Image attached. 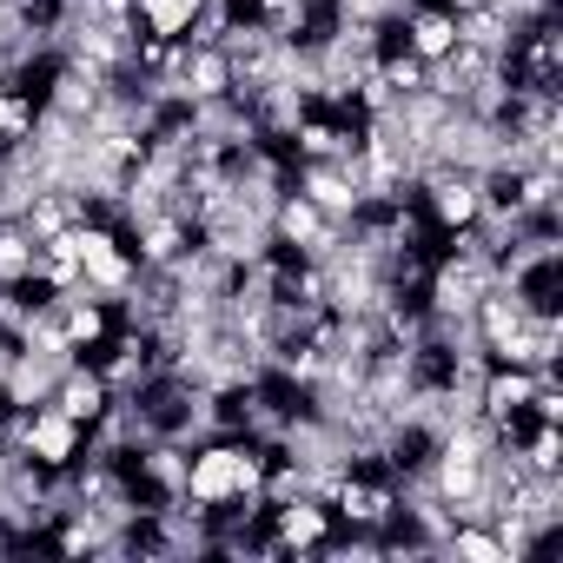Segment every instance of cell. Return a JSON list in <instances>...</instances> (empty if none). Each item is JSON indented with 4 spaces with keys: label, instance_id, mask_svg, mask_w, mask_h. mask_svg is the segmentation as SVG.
Segmentation results:
<instances>
[{
    "label": "cell",
    "instance_id": "6da1fadb",
    "mask_svg": "<svg viewBox=\"0 0 563 563\" xmlns=\"http://www.w3.org/2000/svg\"><path fill=\"white\" fill-rule=\"evenodd\" d=\"M258 477H265V444L258 438H199L186 444V497L219 510L258 504Z\"/></svg>",
    "mask_w": 563,
    "mask_h": 563
},
{
    "label": "cell",
    "instance_id": "7a4b0ae2",
    "mask_svg": "<svg viewBox=\"0 0 563 563\" xmlns=\"http://www.w3.org/2000/svg\"><path fill=\"white\" fill-rule=\"evenodd\" d=\"M265 517V537L278 556H319L325 537H332V510L319 497H286V504H258Z\"/></svg>",
    "mask_w": 563,
    "mask_h": 563
},
{
    "label": "cell",
    "instance_id": "3957f363",
    "mask_svg": "<svg viewBox=\"0 0 563 563\" xmlns=\"http://www.w3.org/2000/svg\"><path fill=\"white\" fill-rule=\"evenodd\" d=\"M292 186H299L325 219H339V225L365 206V192H358V179H352L345 159H299V166H292Z\"/></svg>",
    "mask_w": 563,
    "mask_h": 563
},
{
    "label": "cell",
    "instance_id": "277c9868",
    "mask_svg": "<svg viewBox=\"0 0 563 563\" xmlns=\"http://www.w3.org/2000/svg\"><path fill=\"white\" fill-rule=\"evenodd\" d=\"M54 411H67L74 424H100V411L113 405V391H107V378L87 365V358H74L67 372H60V385H54V398H47Z\"/></svg>",
    "mask_w": 563,
    "mask_h": 563
},
{
    "label": "cell",
    "instance_id": "5b68a950",
    "mask_svg": "<svg viewBox=\"0 0 563 563\" xmlns=\"http://www.w3.org/2000/svg\"><path fill=\"white\" fill-rule=\"evenodd\" d=\"M405 47L431 67V60H444L451 47H457V14L451 8H431V0H411L405 8Z\"/></svg>",
    "mask_w": 563,
    "mask_h": 563
},
{
    "label": "cell",
    "instance_id": "8992f818",
    "mask_svg": "<svg viewBox=\"0 0 563 563\" xmlns=\"http://www.w3.org/2000/svg\"><path fill=\"white\" fill-rule=\"evenodd\" d=\"M206 0H133V27L140 34H159V41H186L192 21H199Z\"/></svg>",
    "mask_w": 563,
    "mask_h": 563
},
{
    "label": "cell",
    "instance_id": "52a82bcc",
    "mask_svg": "<svg viewBox=\"0 0 563 563\" xmlns=\"http://www.w3.org/2000/svg\"><path fill=\"white\" fill-rule=\"evenodd\" d=\"M34 258H41V245L27 239V225L21 219H0V292H21L27 278H34Z\"/></svg>",
    "mask_w": 563,
    "mask_h": 563
}]
</instances>
